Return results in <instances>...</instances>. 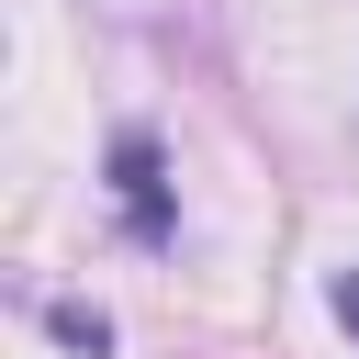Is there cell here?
<instances>
[{
    "label": "cell",
    "mask_w": 359,
    "mask_h": 359,
    "mask_svg": "<svg viewBox=\"0 0 359 359\" xmlns=\"http://www.w3.org/2000/svg\"><path fill=\"white\" fill-rule=\"evenodd\" d=\"M112 202H123V236H135V247H168V236H180L168 157H157V135H146V123H123V135H112Z\"/></svg>",
    "instance_id": "cell-1"
},
{
    "label": "cell",
    "mask_w": 359,
    "mask_h": 359,
    "mask_svg": "<svg viewBox=\"0 0 359 359\" xmlns=\"http://www.w3.org/2000/svg\"><path fill=\"white\" fill-rule=\"evenodd\" d=\"M325 314H337V325L359 337V269H337V280H325Z\"/></svg>",
    "instance_id": "cell-3"
},
{
    "label": "cell",
    "mask_w": 359,
    "mask_h": 359,
    "mask_svg": "<svg viewBox=\"0 0 359 359\" xmlns=\"http://www.w3.org/2000/svg\"><path fill=\"white\" fill-rule=\"evenodd\" d=\"M45 337H56V348H79V359H112V314H101V303H79V292H56V303H45Z\"/></svg>",
    "instance_id": "cell-2"
}]
</instances>
